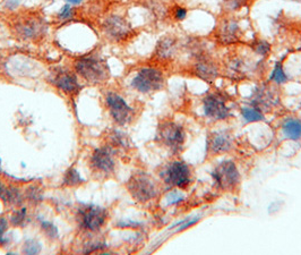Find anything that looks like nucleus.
I'll use <instances>...</instances> for the list:
<instances>
[{"label":"nucleus","instance_id":"1","mask_svg":"<svg viewBox=\"0 0 301 255\" xmlns=\"http://www.w3.org/2000/svg\"><path fill=\"white\" fill-rule=\"evenodd\" d=\"M163 85H165L163 73L154 67H144L140 69L131 81V86L144 95L161 90Z\"/></svg>","mask_w":301,"mask_h":255},{"label":"nucleus","instance_id":"2","mask_svg":"<svg viewBox=\"0 0 301 255\" xmlns=\"http://www.w3.org/2000/svg\"><path fill=\"white\" fill-rule=\"evenodd\" d=\"M161 177L166 184L184 190L192 184V169L184 161L174 160L161 171Z\"/></svg>","mask_w":301,"mask_h":255},{"label":"nucleus","instance_id":"3","mask_svg":"<svg viewBox=\"0 0 301 255\" xmlns=\"http://www.w3.org/2000/svg\"><path fill=\"white\" fill-rule=\"evenodd\" d=\"M75 69L84 80L91 83H101L108 77V68L104 62L94 56L83 57L75 62Z\"/></svg>","mask_w":301,"mask_h":255},{"label":"nucleus","instance_id":"4","mask_svg":"<svg viewBox=\"0 0 301 255\" xmlns=\"http://www.w3.org/2000/svg\"><path fill=\"white\" fill-rule=\"evenodd\" d=\"M212 178L215 186L221 191L235 190L240 181V174L232 161H223L216 166L212 171Z\"/></svg>","mask_w":301,"mask_h":255},{"label":"nucleus","instance_id":"5","mask_svg":"<svg viewBox=\"0 0 301 255\" xmlns=\"http://www.w3.org/2000/svg\"><path fill=\"white\" fill-rule=\"evenodd\" d=\"M157 141H160L167 148L172 151L181 150L186 141V133L181 125L174 122H163L157 129Z\"/></svg>","mask_w":301,"mask_h":255},{"label":"nucleus","instance_id":"6","mask_svg":"<svg viewBox=\"0 0 301 255\" xmlns=\"http://www.w3.org/2000/svg\"><path fill=\"white\" fill-rule=\"evenodd\" d=\"M226 99L220 93L211 92L203 98V111L205 117L213 122L224 121L231 116L230 108L226 105Z\"/></svg>","mask_w":301,"mask_h":255},{"label":"nucleus","instance_id":"7","mask_svg":"<svg viewBox=\"0 0 301 255\" xmlns=\"http://www.w3.org/2000/svg\"><path fill=\"white\" fill-rule=\"evenodd\" d=\"M128 190L131 196L142 203L149 202L157 195L155 183L145 174H137L131 177L128 183Z\"/></svg>","mask_w":301,"mask_h":255},{"label":"nucleus","instance_id":"8","mask_svg":"<svg viewBox=\"0 0 301 255\" xmlns=\"http://www.w3.org/2000/svg\"><path fill=\"white\" fill-rule=\"evenodd\" d=\"M105 103H107L111 117L117 124L126 125L133 119V108L117 93H109L105 98Z\"/></svg>","mask_w":301,"mask_h":255},{"label":"nucleus","instance_id":"9","mask_svg":"<svg viewBox=\"0 0 301 255\" xmlns=\"http://www.w3.org/2000/svg\"><path fill=\"white\" fill-rule=\"evenodd\" d=\"M107 211L98 205H85L81 207L78 215L79 223L84 229L97 231L103 226L107 219Z\"/></svg>","mask_w":301,"mask_h":255},{"label":"nucleus","instance_id":"10","mask_svg":"<svg viewBox=\"0 0 301 255\" xmlns=\"http://www.w3.org/2000/svg\"><path fill=\"white\" fill-rule=\"evenodd\" d=\"M234 147V138L231 134L226 131L212 132L207 137L206 149L211 155H218L226 153Z\"/></svg>","mask_w":301,"mask_h":255},{"label":"nucleus","instance_id":"11","mask_svg":"<svg viewBox=\"0 0 301 255\" xmlns=\"http://www.w3.org/2000/svg\"><path fill=\"white\" fill-rule=\"evenodd\" d=\"M92 167L103 174L112 173L114 169V160L112 154L107 148H101L94 151L91 158Z\"/></svg>","mask_w":301,"mask_h":255},{"label":"nucleus","instance_id":"12","mask_svg":"<svg viewBox=\"0 0 301 255\" xmlns=\"http://www.w3.org/2000/svg\"><path fill=\"white\" fill-rule=\"evenodd\" d=\"M104 29L107 31V34H109L111 38L115 40H123L127 38L131 32V29L125 19L118 16H113L107 19L105 22Z\"/></svg>","mask_w":301,"mask_h":255},{"label":"nucleus","instance_id":"13","mask_svg":"<svg viewBox=\"0 0 301 255\" xmlns=\"http://www.w3.org/2000/svg\"><path fill=\"white\" fill-rule=\"evenodd\" d=\"M194 72L200 80L207 83H213L219 75L218 66L214 64L213 60L209 58H199L194 66Z\"/></svg>","mask_w":301,"mask_h":255},{"label":"nucleus","instance_id":"14","mask_svg":"<svg viewBox=\"0 0 301 255\" xmlns=\"http://www.w3.org/2000/svg\"><path fill=\"white\" fill-rule=\"evenodd\" d=\"M16 30H17L18 35L24 39H35L43 31V24L41 23L39 18H24L17 23Z\"/></svg>","mask_w":301,"mask_h":255},{"label":"nucleus","instance_id":"15","mask_svg":"<svg viewBox=\"0 0 301 255\" xmlns=\"http://www.w3.org/2000/svg\"><path fill=\"white\" fill-rule=\"evenodd\" d=\"M54 84L67 95H75L79 91L76 76L70 72H60L54 77Z\"/></svg>","mask_w":301,"mask_h":255},{"label":"nucleus","instance_id":"16","mask_svg":"<svg viewBox=\"0 0 301 255\" xmlns=\"http://www.w3.org/2000/svg\"><path fill=\"white\" fill-rule=\"evenodd\" d=\"M241 31L239 25L232 19L222 22L219 28V38L223 43H232L240 39Z\"/></svg>","mask_w":301,"mask_h":255},{"label":"nucleus","instance_id":"17","mask_svg":"<svg viewBox=\"0 0 301 255\" xmlns=\"http://www.w3.org/2000/svg\"><path fill=\"white\" fill-rule=\"evenodd\" d=\"M282 134L291 141L301 140V119L295 117L287 118L282 124Z\"/></svg>","mask_w":301,"mask_h":255},{"label":"nucleus","instance_id":"18","mask_svg":"<svg viewBox=\"0 0 301 255\" xmlns=\"http://www.w3.org/2000/svg\"><path fill=\"white\" fill-rule=\"evenodd\" d=\"M176 40L172 38H165L157 44L156 55L158 57H161L162 59H169L176 54Z\"/></svg>","mask_w":301,"mask_h":255},{"label":"nucleus","instance_id":"19","mask_svg":"<svg viewBox=\"0 0 301 255\" xmlns=\"http://www.w3.org/2000/svg\"><path fill=\"white\" fill-rule=\"evenodd\" d=\"M0 199L7 204H17L20 196L18 191L12 186H7L0 183Z\"/></svg>","mask_w":301,"mask_h":255},{"label":"nucleus","instance_id":"20","mask_svg":"<svg viewBox=\"0 0 301 255\" xmlns=\"http://www.w3.org/2000/svg\"><path fill=\"white\" fill-rule=\"evenodd\" d=\"M241 116L246 124L258 123L264 121V114L260 108L255 106L252 107H242L241 108Z\"/></svg>","mask_w":301,"mask_h":255},{"label":"nucleus","instance_id":"21","mask_svg":"<svg viewBox=\"0 0 301 255\" xmlns=\"http://www.w3.org/2000/svg\"><path fill=\"white\" fill-rule=\"evenodd\" d=\"M271 81L275 83V84H284V83L288 82V75L284 72L283 64L281 61H277L275 66H274V69L271 74Z\"/></svg>","mask_w":301,"mask_h":255},{"label":"nucleus","instance_id":"22","mask_svg":"<svg viewBox=\"0 0 301 255\" xmlns=\"http://www.w3.org/2000/svg\"><path fill=\"white\" fill-rule=\"evenodd\" d=\"M82 177L79 176L78 171L74 168H71L67 171L65 175V178H63V184L67 186H77L79 184L83 183Z\"/></svg>","mask_w":301,"mask_h":255},{"label":"nucleus","instance_id":"23","mask_svg":"<svg viewBox=\"0 0 301 255\" xmlns=\"http://www.w3.org/2000/svg\"><path fill=\"white\" fill-rule=\"evenodd\" d=\"M202 219V216H195V217H189L186 218V219L182 220V221H179L176 225H173L171 228H176V233L178 231H182V230H186L189 227H192L194 225H196V223Z\"/></svg>","mask_w":301,"mask_h":255},{"label":"nucleus","instance_id":"24","mask_svg":"<svg viewBox=\"0 0 301 255\" xmlns=\"http://www.w3.org/2000/svg\"><path fill=\"white\" fill-rule=\"evenodd\" d=\"M253 51L260 56L265 57L269 53H271V44H269L267 41L265 40H257L255 41V43L252 44Z\"/></svg>","mask_w":301,"mask_h":255},{"label":"nucleus","instance_id":"25","mask_svg":"<svg viewBox=\"0 0 301 255\" xmlns=\"http://www.w3.org/2000/svg\"><path fill=\"white\" fill-rule=\"evenodd\" d=\"M183 200H184V195L182 193H180V192L178 191H172L167 197V203L168 205H174L182 202Z\"/></svg>","mask_w":301,"mask_h":255},{"label":"nucleus","instance_id":"26","mask_svg":"<svg viewBox=\"0 0 301 255\" xmlns=\"http://www.w3.org/2000/svg\"><path fill=\"white\" fill-rule=\"evenodd\" d=\"M74 14V10L71 4H67L65 6H62V8L59 10V13H58V18L61 19V20H66V19H70L72 18Z\"/></svg>","mask_w":301,"mask_h":255},{"label":"nucleus","instance_id":"27","mask_svg":"<svg viewBox=\"0 0 301 255\" xmlns=\"http://www.w3.org/2000/svg\"><path fill=\"white\" fill-rule=\"evenodd\" d=\"M42 229H43V231L45 233V235L50 238H56L58 236V230L57 228L52 225V223L48 222V221H43L42 222Z\"/></svg>","mask_w":301,"mask_h":255},{"label":"nucleus","instance_id":"28","mask_svg":"<svg viewBox=\"0 0 301 255\" xmlns=\"http://www.w3.org/2000/svg\"><path fill=\"white\" fill-rule=\"evenodd\" d=\"M41 251V246L39 245V243H36L35 241H28L25 243V247H24V252L28 254H38Z\"/></svg>","mask_w":301,"mask_h":255},{"label":"nucleus","instance_id":"29","mask_svg":"<svg viewBox=\"0 0 301 255\" xmlns=\"http://www.w3.org/2000/svg\"><path fill=\"white\" fill-rule=\"evenodd\" d=\"M25 216H26V209H23L19 210V211H16L14 215L12 216V223L14 226H19L22 225L23 221L25 220Z\"/></svg>","mask_w":301,"mask_h":255},{"label":"nucleus","instance_id":"30","mask_svg":"<svg viewBox=\"0 0 301 255\" xmlns=\"http://www.w3.org/2000/svg\"><path fill=\"white\" fill-rule=\"evenodd\" d=\"M8 229V221L5 219V218H0V245H3V244L6 243V239H5L4 235L5 233L7 231Z\"/></svg>","mask_w":301,"mask_h":255},{"label":"nucleus","instance_id":"31","mask_svg":"<svg viewBox=\"0 0 301 255\" xmlns=\"http://www.w3.org/2000/svg\"><path fill=\"white\" fill-rule=\"evenodd\" d=\"M187 16V9L183 7H178L176 8V12H174V17L178 20H183Z\"/></svg>","mask_w":301,"mask_h":255},{"label":"nucleus","instance_id":"32","mask_svg":"<svg viewBox=\"0 0 301 255\" xmlns=\"http://www.w3.org/2000/svg\"><path fill=\"white\" fill-rule=\"evenodd\" d=\"M120 228H140L142 225L140 222L134 221H127V222H120L118 225Z\"/></svg>","mask_w":301,"mask_h":255},{"label":"nucleus","instance_id":"33","mask_svg":"<svg viewBox=\"0 0 301 255\" xmlns=\"http://www.w3.org/2000/svg\"><path fill=\"white\" fill-rule=\"evenodd\" d=\"M67 2L70 3L71 5H79L83 2V0H67Z\"/></svg>","mask_w":301,"mask_h":255},{"label":"nucleus","instance_id":"34","mask_svg":"<svg viewBox=\"0 0 301 255\" xmlns=\"http://www.w3.org/2000/svg\"><path fill=\"white\" fill-rule=\"evenodd\" d=\"M293 2H299V3H301V0H293Z\"/></svg>","mask_w":301,"mask_h":255}]
</instances>
